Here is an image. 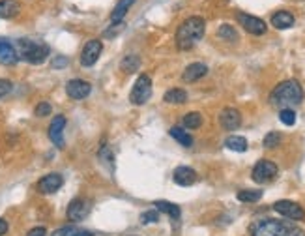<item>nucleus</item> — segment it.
<instances>
[{
	"label": "nucleus",
	"instance_id": "26",
	"mask_svg": "<svg viewBox=\"0 0 305 236\" xmlns=\"http://www.w3.org/2000/svg\"><path fill=\"white\" fill-rule=\"evenodd\" d=\"M236 197L242 203H256V201L262 199V191L260 189H242V191H238Z\"/></svg>",
	"mask_w": 305,
	"mask_h": 236
},
{
	"label": "nucleus",
	"instance_id": "31",
	"mask_svg": "<svg viewBox=\"0 0 305 236\" xmlns=\"http://www.w3.org/2000/svg\"><path fill=\"white\" fill-rule=\"evenodd\" d=\"M159 221V212L158 210H148V212H142L141 214V223L142 225H148V223H158Z\"/></svg>",
	"mask_w": 305,
	"mask_h": 236
},
{
	"label": "nucleus",
	"instance_id": "29",
	"mask_svg": "<svg viewBox=\"0 0 305 236\" xmlns=\"http://www.w3.org/2000/svg\"><path fill=\"white\" fill-rule=\"evenodd\" d=\"M279 143H281V133H277V132H270L266 137H264V141H262L264 148H268V150L277 148Z\"/></svg>",
	"mask_w": 305,
	"mask_h": 236
},
{
	"label": "nucleus",
	"instance_id": "18",
	"mask_svg": "<svg viewBox=\"0 0 305 236\" xmlns=\"http://www.w3.org/2000/svg\"><path fill=\"white\" fill-rule=\"evenodd\" d=\"M272 25L279 30H285V28H290L294 25V15L290 11H275L272 15Z\"/></svg>",
	"mask_w": 305,
	"mask_h": 236
},
{
	"label": "nucleus",
	"instance_id": "13",
	"mask_svg": "<svg viewBox=\"0 0 305 236\" xmlns=\"http://www.w3.org/2000/svg\"><path fill=\"white\" fill-rule=\"evenodd\" d=\"M90 92H92V84L88 81H82V79H71L66 84V94L71 99H84L88 98Z\"/></svg>",
	"mask_w": 305,
	"mask_h": 236
},
{
	"label": "nucleus",
	"instance_id": "36",
	"mask_svg": "<svg viewBox=\"0 0 305 236\" xmlns=\"http://www.w3.org/2000/svg\"><path fill=\"white\" fill-rule=\"evenodd\" d=\"M122 27H124L122 23H113V27H111V30H105L103 36H105V38H113V36H116V34L120 32Z\"/></svg>",
	"mask_w": 305,
	"mask_h": 236
},
{
	"label": "nucleus",
	"instance_id": "24",
	"mask_svg": "<svg viewBox=\"0 0 305 236\" xmlns=\"http://www.w3.org/2000/svg\"><path fill=\"white\" fill-rule=\"evenodd\" d=\"M141 68V58L137 55H127L122 58L120 62V70L124 73H135L137 70Z\"/></svg>",
	"mask_w": 305,
	"mask_h": 236
},
{
	"label": "nucleus",
	"instance_id": "7",
	"mask_svg": "<svg viewBox=\"0 0 305 236\" xmlns=\"http://www.w3.org/2000/svg\"><path fill=\"white\" fill-rule=\"evenodd\" d=\"M90 206L92 203L88 201V199H81L77 197L73 199L70 204H68V210H66V216H68V220L73 221V223H79L90 214Z\"/></svg>",
	"mask_w": 305,
	"mask_h": 236
},
{
	"label": "nucleus",
	"instance_id": "10",
	"mask_svg": "<svg viewBox=\"0 0 305 236\" xmlns=\"http://www.w3.org/2000/svg\"><path fill=\"white\" fill-rule=\"evenodd\" d=\"M273 210L283 216V218H289V220L294 221H301L305 218L303 208L298 203H294V201H277L273 204Z\"/></svg>",
	"mask_w": 305,
	"mask_h": 236
},
{
	"label": "nucleus",
	"instance_id": "23",
	"mask_svg": "<svg viewBox=\"0 0 305 236\" xmlns=\"http://www.w3.org/2000/svg\"><path fill=\"white\" fill-rule=\"evenodd\" d=\"M170 137L175 139V141H178V143L182 144V146H185V148H189L191 144H193V137H191L189 133L185 132L184 127H180V126H175V127H170Z\"/></svg>",
	"mask_w": 305,
	"mask_h": 236
},
{
	"label": "nucleus",
	"instance_id": "39",
	"mask_svg": "<svg viewBox=\"0 0 305 236\" xmlns=\"http://www.w3.org/2000/svg\"><path fill=\"white\" fill-rule=\"evenodd\" d=\"M8 231H10V223H8L6 220H2V218H0V236H4Z\"/></svg>",
	"mask_w": 305,
	"mask_h": 236
},
{
	"label": "nucleus",
	"instance_id": "9",
	"mask_svg": "<svg viewBox=\"0 0 305 236\" xmlns=\"http://www.w3.org/2000/svg\"><path fill=\"white\" fill-rule=\"evenodd\" d=\"M238 23L242 25L245 32L253 34V36H262V34H266L268 30V25L266 21H262L260 17H253V15H247V13H238L236 15Z\"/></svg>",
	"mask_w": 305,
	"mask_h": 236
},
{
	"label": "nucleus",
	"instance_id": "4",
	"mask_svg": "<svg viewBox=\"0 0 305 236\" xmlns=\"http://www.w3.org/2000/svg\"><path fill=\"white\" fill-rule=\"evenodd\" d=\"M15 51L17 56L21 60L28 62V64H34V66L43 64L51 55L49 45L43 44V41H32V39H19Z\"/></svg>",
	"mask_w": 305,
	"mask_h": 236
},
{
	"label": "nucleus",
	"instance_id": "35",
	"mask_svg": "<svg viewBox=\"0 0 305 236\" xmlns=\"http://www.w3.org/2000/svg\"><path fill=\"white\" fill-rule=\"evenodd\" d=\"M75 231H77V227H75V225L60 227V229H56V231L53 232V236H71Z\"/></svg>",
	"mask_w": 305,
	"mask_h": 236
},
{
	"label": "nucleus",
	"instance_id": "11",
	"mask_svg": "<svg viewBox=\"0 0 305 236\" xmlns=\"http://www.w3.org/2000/svg\"><path fill=\"white\" fill-rule=\"evenodd\" d=\"M64 127H66V116L56 115L49 124V139L56 148H64Z\"/></svg>",
	"mask_w": 305,
	"mask_h": 236
},
{
	"label": "nucleus",
	"instance_id": "21",
	"mask_svg": "<svg viewBox=\"0 0 305 236\" xmlns=\"http://www.w3.org/2000/svg\"><path fill=\"white\" fill-rule=\"evenodd\" d=\"M133 4H135V0H118V4L115 6V10H113V13H111V21L122 23L124 21L125 13L129 11V8Z\"/></svg>",
	"mask_w": 305,
	"mask_h": 236
},
{
	"label": "nucleus",
	"instance_id": "20",
	"mask_svg": "<svg viewBox=\"0 0 305 236\" xmlns=\"http://www.w3.org/2000/svg\"><path fill=\"white\" fill-rule=\"evenodd\" d=\"M21 11V6L17 0H0V17L2 19H13Z\"/></svg>",
	"mask_w": 305,
	"mask_h": 236
},
{
	"label": "nucleus",
	"instance_id": "37",
	"mask_svg": "<svg viewBox=\"0 0 305 236\" xmlns=\"http://www.w3.org/2000/svg\"><path fill=\"white\" fill-rule=\"evenodd\" d=\"M51 66L53 68H66L68 66V58H66V56H56V58H53Z\"/></svg>",
	"mask_w": 305,
	"mask_h": 236
},
{
	"label": "nucleus",
	"instance_id": "2",
	"mask_svg": "<svg viewBox=\"0 0 305 236\" xmlns=\"http://www.w3.org/2000/svg\"><path fill=\"white\" fill-rule=\"evenodd\" d=\"M204 30H206V23H204L202 17H189V19H185L180 27H178V30H176L178 49L182 51L193 49L202 39Z\"/></svg>",
	"mask_w": 305,
	"mask_h": 236
},
{
	"label": "nucleus",
	"instance_id": "5",
	"mask_svg": "<svg viewBox=\"0 0 305 236\" xmlns=\"http://www.w3.org/2000/svg\"><path fill=\"white\" fill-rule=\"evenodd\" d=\"M152 96V81L148 75H139L129 92V101L133 105H144Z\"/></svg>",
	"mask_w": 305,
	"mask_h": 236
},
{
	"label": "nucleus",
	"instance_id": "40",
	"mask_svg": "<svg viewBox=\"0 0 305 236\" xmlns=\"http://www.w3.org/2000/svg\"><path fill=\"white\" fill-rule=\"evenodd\" d=\"M71 236H94V234L90 231H82V229H77V231L73 232Z\"/></svg>",
	"mask_w": 305,
	"mask_h": 236
},
{
	"label": "nucleus",
	"instance_id": "14",
	"mask_svg": "<svg viewBox=\"0 0 305 236\" xmlns=\"http://www.w3.org/2000/svg\"><path fill=\"white\" fill-rule=\"evenodd\" d=\"M219 124L223 130L227 132H234L238 127L242 126V115L240 111L234 109V107H227V109L221 111V115H219Z\"/></svg>",
	"mask_w": 305,
	"mask_h": 236
},
{
	"label": "nucleus",
	"instance_id": "6",
	"mask_svg": "<svg viewBox=\"0 0 305 236\" xmlns=\"http://www.w3.org/2000/svg\"><path fill=\"white\" fill-rule=\"evenodd\" d=\"M279 173V167L270 159H260L258 163L253 167V173H251V178L256 182V184H268L272 182Z\"/></svg>",
	"mask_w": 305,
	"mask_h": 236
},
{
	"label": "nucleus",
	"instance_id": "34",
	"mask_svg": "<svg viewBox=\"0 0 305 236\" xmlns=\"http://www.w3.org/2000/svg\"><path fill=\"white\" fill-rule=\"evenodd\" d=\"M11 88H13L11 81H8V79H0V99L4 98V96H8V94H10V92H11Z\"/></svg>",
	"mask_w": 305,
	"mask_h": 236
},
{
	"label": "nucleus",
	"instance_id": "12",
	"mask_svg": "<svg viewBox=\"0 0 305 236\" xmlns=\"http://www.w3.org/2000/svg\"><path fill=\"white\" fill-rule=\"evenodd\" d=\"M62 184H64L62 175H58V173H49V175H45L43 178L38 182V191L41 193V195H53V193H56L60 189Z\"/></svg>",
	"mask_w": 305,
	"mask_h": 236
},
{
	"label": "nucleus",
	"instance_id": "28",
	"mask_svg": "<svg viewBox=\"0 0 305 236\" xmlns=\"http://www.w3.org/2000/svg\"><path fill=\"white\" fill-rule=\"evenodd\" d=\"M184 126L187 130H197L202 126V115L201 113H187L184 116Z\"/></svg>",
	"mask_w": 305,
	"mask_h": 236
},
{
	"label": "nucleus",
	"instance_id": "17",
	"mask_svg": "<svg viewBox=\"0 0 305 236\" xmlns=\"http://www.w3.org/2000/svg\"><path fill=\"white\" fill-rule=\"evenodd\" d=\"M17 60H19V56H17L15 47H13L10 41L0 39V64H4V66H13Z\"/></svg>",
	"mask_w": 305,
	"mask_h": 236
},
{
	"label": "nucleus",
	"instance_id": "33",
	"mask_svg": "<svg viewBox=\"0 0 305 236\" xmlns=\"http://www.w3.org/2000/svg\"><path fill=\"white\" fill-rule=\"evenodd\" d=\"M51 111H53V107H51L49 101H41V103L36 105L34 113H36V116H39V118H41V116H49Z\"/></svg>",
	"mask_w": 305,
	"mask_h": 236
},
{
	"label": "nucleus",
	"instance_id": "3",
	"mask_svg": "<svg viewBox=\"0 0 305 236\" xmlns=\"http://www.w3.org/2000/svg\"><path fill=\"white\" fill-rule=\"evenodd\" d=\"M251 236H305V232L294 223L281 220H262L253 223Z\"/></svg>",
	"mask_w": 305,
	"mask_h": 236
},
{
	"label": "nucleus",
	"instance_id": "30",
	"mask_svg": "<svg viewBox=\"0 0 305 236\" xmlns=\"http://www.w3.org/2000/svg\"><path fill=\"white\" fill-rule=\"evenodd\" d=\"M279 118H281V122H283L285 126H294L296 124V113L292 109H281Z\"/></svg>",
	"mask_w": 305,
	"mask_h": 236
},
{
	"label": "nucleus",
	"instance_id": "32",
	"mask_svg": "<svg viewBox=\"0 0 305 236\" xmlns=\"http://www.w3.org/2000/svg\"><path fill=\"white\" fill-rule=\"evenodd\" d=\"M98 156H99V159L103 161L105 165H109V167H113V163H115V159H113V154H111V148L109 146H101L99 148V152H98Z\"/></svg>",
	"mask_w": 305,
	"mask_h": 236
},
{
	"label": "nucleus",
	"instance_id": "1",
	"mask_svg": "<svg viewBox=\"0 0 305 236\" xmlns=\"http://www.w3.org/2000/svg\"><path fill=\"white\" fill-rule=\"evenodd\" d=\"M303 98L305 94L300 82L296 79H287L273 88V92L270 94V103L281 109H292L296 105H300Z\"/></svg>",
	"mask_w": 305,
	"mask_h": 236
},
{
	"label": "nucleus",
	"instance_id": "8",
	"mask_svg": "<svg viewBox=\"0 0 305 236\" xmlns=\"http://www.w3.org/2000/svg\"><path fill=\"white\" fill-rule=\"evenodd\" d=\"M101 53H103V44H101L99 39H90V41H86V45L82 47V53H81V66L92 68L94 64L99 60Z\"/></svg>",
	"mask_w": 305,
	"mask_h": 236
},
{
	"label": "nucleus",
	"instance_id": "15",
	"mask_svg": "<svg viewBox=\"0 0 305 236\" xmlns=\"http://www.w3.org/2000/svg\"><path fill=\"white\" fill-rule=\"evenodd\" d=\"M172 180L178 184V186H193V184H197V180H199V175H197L195 170L191 169V167H185V165H182V167H176L175 173H172Z\"/></svg>",
	"mask_w": 305,
	"mask_h": 236
},
{
	"label": "nucleus",
	"instance_id": "16",
	"mask_svg": "<svg viewBox=\"0 0 305 236\" xmlns=\"http://www.w3.org/2000/svg\"><path fill=\"white\" fill-rule=\"evenodd\" d=\"M208 73V66L206 64H202V62H195V64H189V66L185 68L184 73H182V79L185 82H195L199 79H202L204 75Z\"/></svg>",
	"mask_w": 305,
	"mask_h": 236
},
{
	"label": "nucleus",
	"instance_id": "19",
	"mask_svg": "<svg viewBox=\"0 0 305 236\" xmlns=\"http://www.w3.org/2000/svg\"><path fill=\"white\" fill-rule=\"evenodd\" d=\"M154 206L158 208V212H163V214L170 216L172 220H180V206L175 203H169V201H154Z\"/></svg>",
	"mask_w": 305,
	"mask_h": 236
},
{
	"label": "nucleus",
	"instance_id": "27",
	"mask_svg": "<svg viewBox=\"0 0 305 236\" xmlns=\"http://www.w3.org/2000/svg\"><path fill=\"white\" fill-rule=\"evenodd\" d=\"M217 36L225 41H238V32H236L234 27H230V25H221L217 30Z\"/></svg>",
	"mask_w": 305,
	"mask_h": 236
},
{
	"label": "nucleus",
	"instance_id": "22",
	"mask_svg": "<svg viewBox=\"0 0 305 236\" xmlns=\"http://www.w3.org/2000/svg\"><path fill=\"white\" fill-rule=\"evenodd\" d=\"M165 103L170 105H184L187 101V92L182 90V88H170L169 92L165 94Z\"/></svg>",
	"mask_w": 305,
	"mask_h": 236
},
{
	"label": "nucleus",
	"instance_id": "25",
	"mask_svg": "<svg viewBox=\"0 0 305 236\" xmlns=\"http://www.w3.org/2000/svg\"><path fill=\"white\" fill-rule=\"evenodd\" d=\"M225 146L232 150V152H245L247 150V141H245V137H240V135H230L225 141Z\"/></svg>",
	"mask_w": 305,
	"mask_h": 236
},
{
	"label": "nucleus",
	"instance_id": "38",
	"mask_svg": "<svg viewBox=\"0 0 305 236\" xmlns=\"http://www.w3.org/2000/svg\"><path fill=\"white\" fill-rule=\"evenodd\" d=\"M47 231H45V227H34L30 231L27 232V236H45Z\"/></svg>",
	"mask_w": 305,
	"mask_h": 236
}]
</instances>
